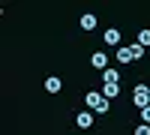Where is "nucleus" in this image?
<instances>
[{
  "mask_svg": "<svg viewBox=\"0 0 150 135\" xmlns=\"http://www.w3.org/2000/svg\"><path fill=\"white\" fill-rule=\"evenodd\" d=\"M84 105L90 108V111H99V114H105V111H108V99H105L102 93H96V90H90V93L84 96Z\"/></svg>",
  "mask_w": 150,
  "mask_h": 135,
  "instance_id": "1",
  "label": "nucleus"
},
{
  "mask_svg": "<svg viewBox=\"0 0 150 135\" xmlns=\"http://www.w3.org/2000/svg\"><path fill=\"white\" fill-rule=\"evenodd\" d=\"M132 99H135V108H141V111H144V108L150 105V87H144V84H138V87L132 90Z\"/></svg>",
  "mask_w": 150,
  "mask_h": 135,
  "instance_id": "2",
  "label": "nucleus"
},
{
  "mask_svg": "<svg viewBox=\"0 0 150 135\" xmlns=\"http://www.w3.org/2000/svg\"><path fill=\"white\" fill-rule=\"evenodd\" d=\"M114 57L120 60V63H132V60H135V57H132V45H120Z\"/></svg>",
  "mask_w": 150,
  "mask_h": 135,
  "instance_id": "3",
  "label": "nucleus"
},
{
  "mask_svg": "<svg viewBox=\"0 0 150 135\" xmlns=\"http://www.w3.org/2000/svg\"><path fill=\"white\" fill-rule=\"evenodd\" d=\"M90 63H93L96 69H102V72H105V69H108V54H102V51H96V54L90 57Z\"/></svg>",
  "mask_w": 150,
  "mask_h": 135,
  "instance_id": "4",
  "label": "nucleus"
},
{
  "mask_svg": "<svg viewBox=\"0 0 150 135\" xmlns=\"http://www.w3.org/2000/svg\"><path fill=\"white\" fill-rule=\"evenodd\" d=\"M102 84H120V72L108 66V69L102 72Z\"/></svg>",
  "mask_w": 150,
  "mask_h": 135,
  "instance_id": "5",
  "label": "nucleus"
},
{
  "mask_svg": "<svg viewBox=\"0 0 150 135\" xmlns=\"http://www.w3.org/2000/svg\"><path fill=\"white\" fill-rule=\"evenodd\" d=\"M102 96L105 99H117L120 96V84H102Z\"/></svg>",
  "mask_w": 150,
  "mask_h": 135,
  "instance_id": "6",
  "label": "nucleus"
},
{
  "mask_svg": "<svg viewBox=\"0 0 150 135\" xmlns=\"http://www.w3.org/2000/svg\"><path fill=\"white\" fill-rule=\"evenodd\" d=\"M45 90H48V93H60V90H63V81L54 78V75H51V78H45Z\"/></svg>",
  "mask_w": 150,
  "mask_h": 135,
  "instance_id": "7",
  "label": "nucleus"
},
{
  "mask_svg": "<svg viewBox=\"0 0 150 135\" xmlns=\"http://www.w3.org/2000/svg\"><path fill=\"white\" fill-rule=\"evenodd\" d=\"M75 123H78L81 129H90V126H93V114H90V111H81L78 117H75Z\"/></svg>",
  "mask_w": 150,
  "mask_h": 135,
  "instance_id": "8",
  "label": "nucleus"
},
{
  "mask_svg": "<svg viewBox=\"0 0 150 135\" xmlns=\"http://www.w3.org/2000/svg\"><path fill=\"white\" fill-rule=\"evenodd\" d=\"M102 39H105V45H120V30H105Z\"/></svg>",
  "mask_w": 150,
  "mask_h": 135,
  "instance_id": "9",
  "label": "nucleus"
},
{
  "mask_svg": "<svg viewBox=\"0 0 150 135\" xmlns=\"http://www.w3.org/2000/svg\"><path fill=\"white\" fill-rule=\"evenodd\" d=\"M78 24H81V30H93L96 27V15H81Z\"/></svg>",
  "mask_w": 150,
  "mask_h": 135,
  "instance_id": "10",
  "label": "nucleus"
},
{
  "mask_svg": "<svg viewBox=\"0 0 150 135\" xmlns=\"http://www.w3.org/2000/svg\"><path fill=\"white\" fill-rule=\"evenodd\" d=\"M138 45H141V48L150 45V30H138Z\"/></svg>",
  "mask_w": 150,
  "mask_h": 135,
  "instance_id": "11",
  "label": "nucleus"
},
{
  "mask_svg": "<svg viewBox=\"0 0 150 135\" xmlns=\"http://www.w3.org/2000/svg\"><path fill=\"white\" fill-rule=\"evenodd\" d=\"M132 57H135V60H141V57H144V48H141L138 42H135V45H132Z\"/></svg>",
  "mask_w": 150,
  "mask_h": 135,
  "instance_id": "12",
  "label": "nucleus"
},
{
  "mask_svg": "<svg viewBox=\"0 0 150 135\" xmlns=\"http://www.w3.org/2000/svg\"><path fill=\"white\" fill-rule=\"evenodd\" d=\"M135 135H150V126L141 123V126H135Z\"/></svg>",
  "mask_w": 150,
  "mask_h": 135,
  "instance_id": "13",
  "label": "nucleus"
},
{
  "mask_svg": "<svg viewBox=\"0 0 150 135\" xmlns=\"http://www.w3.org/2000/svg\"><path fill=\"white\" fill-rule=\"evenodd\" d=\"M141 123H147V126H150V105H147L144 111H141Z\"/></svg>",
  "mask_w": 150,
  "mask_h": 135,
  "instance_id": "14",
  "label": "nucleus"
}]
</instances>
